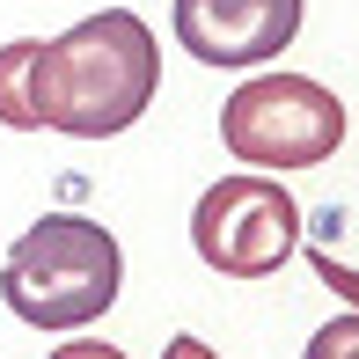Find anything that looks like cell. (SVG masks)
<instances>
[{"label":"cell","instance_id":"9c48e42d","mask_svg":"<svg viewBox=\"0 0 359 359\" xmlns=\"http://www.w3.org/2000/svg\"><path fill=\"white\" fill-rule=\"evenodd\" d=\"M52 359H125V352H118V345H103V337H67Z\"/></svg>","mask_w":359,"mask_h":359},{"label":"cell","instance_id":"3957f363","mask_svg":"<svg viewBox=\"0 0 359 359\" xmlns=\"http://www.w3.org/2000/svg\"><path fill=\"white\" fill-rule=\"evenodd\" d=\"M220 140L235 161H250V176L316 169L345 140V103L308 74H257L220 103Z\"/></svg>","mask_w":359,"mask_h":359},{"label":"cell","instance_id":"52a82bcc","mask_svg":"<svg viewBox=\"0 0 359 359\" xmlns=\"http://www.w3.org/2000/svg\"><path fill=\"white\" fill-rule=\"evenodd\" d=\"M301 359H359V316L323 323V330L308 337V352H301Z\"/></svg>","mask_w":359,"mask_h":359},{"label":"cell","instance_id":"5b68a950","mask_svg":"<svg viewBox=\"0 0 359 359\" xmlns=\"http://www.w3.org/2000/svg\"><path fill=\"white\" fill-rule=\"evenodd\" d=\"M301 37V0H176V44L198 67H264Z\"/></svg>","mask_w":359,"mask_h":359},{"label":"cell","instance_id":"8992f818","mask_svg":"<svg viewBox=\"0 0 359 359\" xmlns=\"http://www.w3.org/2000/svg\"><path fill=\"white\" fill-rule=\"evenodd\" d=\"M0 125L37 133V37L0 44Z\"/></svg>","mask_w":359,"mask_h":359},{"label":"cell","instance_id":"6da1fadb","mask_svg":"<svg viewBox=\"0 0 359 359\" xmlns=\"http://www.w3.org/2000/svg\"><path fill=\"white\" fill-rule=\"evenodd\" d=\"M161 95V44L133 8H103L37 44V125L67 140H110Z\"/></svg>","mask_w":359,"mask_h":359},{"label":"cell","instance_id":"7a4b0ae2","mask_svg":"<svg viewBox=\"0 0 359 359\" xmlns=\"http://www.w3.org/2000/svg\"><path fill=\"white\" fill-rule=\"evenodd\" d=\"M125 286V250L103 220L81 213H44L15 235L8 264H0V301L29 330H81V323L110 316Z\"/></svg>","mask_w":359,"mask_h":359},{"label":"cell","instance_id":"30bf717a","mask_svg":"<svg viewBox=\"0 0 359 359\" xmlns=\"http://www.w3.org/2000/svg\"><path fill=\"white\" fill-rule=\"evenodd\" d=\"M161 359H220V352L205 345V337H169V345H161Z\"/></svg>","mask_w":359,"mask_h":359},{"label":"cell","instance_id":"277c9868","mask_svg":"<svg viewBox=\"0 0 359 359\" xmlns=\"http://www.w3.org/2000/svg\"><path fill=\"white\" fill-rule=\"evenodd\" d=\"M191 250L220 279H271L301 250V198L279 176H220L191 205Z\"/></svg>","mask_w":359,"mask_h":359},{"label":"cell","instance_id":"ba28073f","mask_svg":"<svg viewBox=\"0 0 359 359\" xmlns=\"http://www.w3.org/2000/svg\"><path fill=\"white\" fill-rule=\"evenodd\" d=\"M308 271H316V279H323V286H330L337 301H345L352 316H359V271H352V264H337L330 250H308Z\"/></svg>","mask_w":359,"mask_h":359}]
</instances>
